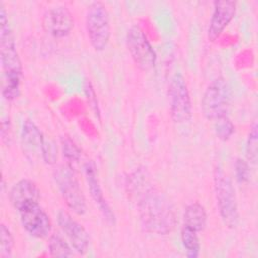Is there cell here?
Segmentation results:
<instances>
[{
	"instance_id": "obj_12",
	"label": "cell",
	"mask_w": 258,
	"mask_h": 258,
	"mask_svg": "<svg viewBox=\"0 0 258 258\" xmlns=\"http://www.w3.org/2000/svg\"><path fill=\"white\" fill-rule=\"evenodd\" d=\"M84 174L88 184L90 196L93 199L96 206L98 207L102 216L104 217V219L108 224L115 225L116 223L115 213L104 196L103 189L101 187V184L98 178L97 167L92 160H87L84 163Z\"/></svg>"
},
{
	"instance_id": "obj_6",
	"label": "cell",
	"mask_w": 258,
	"mask_h": 258,
	"mask_svg": "<svg viewBox=\"0 0 258 258\" xmlns=\"http://www.w3.org/2000/svg\"><path fill=\"white\" fill-rule=\"evenodd\" d=\"M167 99L169 114L176 124H184L192 118V103L185 78L181 73H175L168 85Z\"/></svg>"
},
{
	"instance_id": "obj_8",
	"label": "cell",
	"mask_w": 258,
	"mask_h": 258,
	"mask_svg": "<svg viewBox=\"0 0 258 258\" xmlns=\"http://www.w3.org/2000/svg\"><path fill=\"white\" fill-rule=\"evenodd\" d=\"M0 59L3 74H23L15 36L8 21L5 6L0 2Z\"/></svg>"
},
{
	"instance_id": "obj_2",
	"label": "cell",
	"mask_w": 258,
	"mask_h": 258,
	"mask_svg": "<svg viewBox=\"0 0 258 258\" xmlns=\"http://www.w3.org/2000/svg\"><path fill=\"white\" fill-rule=\"evenodd\" d=\"M214 190L220 217L224 225L235 229L240 220L236 190L230 176L217 166L214 171Z\"/></svg>"
},
{
	"instance_id": "obj_23",
	"label": "cell",
	"mask_w": 258,
	"mask_h": 258,
	"mask_svg": "<svg viewBox=\"0 0 258 258\" xmlns=\"http://www.w3.org/2000/svg\"><path fill=\"white\" fill-rule=\"evenodd\" d=\"M257 124L254 122L250 127L246 143V157L249 162L256 164L258 159V133Z\"/></svg>"
},
{
	"instance_id": "obj_14",
	"label": "cell",
	"mask_w": 258,
	"mask_h": 258,
	"mask_svg": "<svg viewBox=\"0 0 258 258\" xmlns=\"http://www.w3.org/2000/svg\"><path fill=\"white\" fill-rule=\"evenodd\" d=\"M237 10V3L235 1L223 0L214 2V11L212 13L208 30L207 37L209 41H216L225 28L235 17Z\"/></svg>"
},
{
	"instance_id": "obj_17",
	"label": "cell",
	"mask_w": 258,
	"mask_h": 258,
	"mask_svg": "<svg viewBox=\"0 0 258 258\" xmlns=\"http://www.w3.org/2000/svg\"><path fill=\"white\" fill-rule=\"evenodd\" d=\"M23 74H3L2 75V86L1 94L2 97L8 101L16 100L21 92V81Z\"/></svg>"
},
{
	"instance_id": "obj_21",
	"label": "cell",
	"mask_w": 258,
	"mask_h": 258,
	"mask_svg": "<svg viewBox=\"0 0 258 258\" xmlns=\"http://www.w3.org/2000/svg\"><path fill=\"white\" fill-rule=\"evenodd\" d=\"M214 130L220 140L228 141L235 132V126L227 115L214 121Z\"/></svg>"
},
{
	"instance_id": "obj_10",
	"label": "cell",
	"mask_w": 258,
	"mask_h": 258,
	"mask_svg": "<svg viewBox=\"0 0 258 258\" xmlns=\"http://www.w3.org/2000/svg\"><path fill=\"white\" fill-rule=\"evenodd\" d=\"M41 23L43 30L56 38L68 36L75 25L72 12L63 5L47 8L42 15Z\"/></svg>"
},
{
	"instance_id": "obj_11",
	"label": "cell",
	"mask_w": 258,
	"mask_h": 258,
	"mask_svg": "<svg viewBox=\"0 0 258 258\" xmlns=\"http://www.w3.org/2000/svg\"><path fill=\"white\" fill-rule=\"evenodd\" d=\"M57 224L64 234L73 249L81 254L85 255L90 248V236L87 230L81 225L70 213L64 210L58 211L56 215Z\"/></svg>"
},
{
	"instance_id": "obj_25",
	"label": "cell",
	"mask_w": 258,
	"mask_h": 258,
	"mask_svg": "<svg viewBox=\"0 0 258 258\" xmlns=\"http://www.w3.org/2000/svg\"><path fill=\"white\" fill-rule=\"evenodd\" d=\"M56 160H57V147H56L54 141L47 138L45 146H44L42 161L46 164L52 165L56 162Z\"/></svg>"
},
{
	"instance_id": "obj_1",
	"label": "cell",
	"mask_w": 258,
	"mask_h": 258,
	"mask_svg": "<svg viewBox=\"0 0 258 258\" xmlns=\"http://www.w3.org/2000/svg\"><path fill=\"white\" fill-rule=\"evenodd\" d=\"M142 227L151 234H170L176 225V214L170 200L150 182L134 195Z\"/></svg>"
},
{
	"instance_id": "obj_9",
	"label": "cell",
	"mask_w": 258,
	"mask_h": 258,
	"mask_svg": "<svg viewBox=\"0 0 258 258\" xmlns=\"http://www.w3.org/2000/svg\"><path fill=\"white\" fill-rule=\"evenodd\" d=\"M22 228L36 239H45L51 235L52 224L45 210L35 203L18 212Z\"/></svg>"
},
{
	"instance_id": "obj_15",
	"label": "cell",
	"mask_w": 258,
	"mask_h": 258,
	"mask_svg": "<svg viewBox=\"0 0 258 258\" xmlns=\"http://www.w3.org/2000/svg\"><path fill=\"white\" fill-rule=\"evenodd\" d=\"M8 197L13 208L19 212L29 205L39 203L40 190L32 180L22 178L12 185Z\"/></svg>"
},
{
	"instance_id": "obj_19",
	"label": "cell",
	"mask_w": 258,
	"mask_h": 258,
	"mask_svg": "<svg viewBox=\"0 0 258 258\" xmlns=\"http://www.w3.org/2000/svg\"><path fill=\"white\" fill-rule=\"evenodd\" d=\"M180 238L183 248L185 249L186 256L189 258H197L200 255L201 244L198 236V232L195 230L182 226L180 232Z\"/></svg>"
},
{
	"instance_id": "obj_4",
	"label": "cell",
	"mask_w": 258,
	"mask_h": 258,
	"mask_svg": "<svg viewBox=\"0 0 258 258\" xmlns=\"http://www.w3.org/2000/svg\"><path fill=\"white\" fill-rule=\"evenodd\" d=\"M53 179L67 207L79 216L85 215L87 202L74 167L67 163L58 165L53 171Z\"/></svg>"
},
{
	"instance_id": "obj_24",
	"label": "cell",
	"mask_w": 258,
	"mask_h": 258,
	"mask_svg": "<svg viewBox=\"0 0 258 258\" xmlns=\"http://www.w3.org/2000/svg\"><path fill=\"white\" fill-rule=\"evenodd\" d=\"M235 168V177L237 182L244 184L250 180L251 171H250V164L247 160L243 158H237L234 164Z\"/></svg>"
},
{
	"instance_id": "obj_22",
	"label": "cell",
	"mask_w": 258,
	"mask_h": 258,
	"mask_svg": "<svg viewBox=\"0 0 258 258\" xmlns=\"http://www.w3.org/2000/svg\"><path fill=\"white\" fill-rule=\"evenodd\" d=\"M14 238L9 228L3 223L0 225V258H10L12 256Z\"/></svg>"
},
{
	"instance_id": "obj_16",
	"label": "cell",
	"mask_w": 258,
	"mask_h": 258,
	"mask_svg": "<svg viewBox=\"0 0 258 258\" xmlns=\"http://www.w3.org/2000/svg\"><path fill=\"white\" fill-rule=\"evenodd\" d=\"M207 222L208 215L202 204L199 202H192L185 207L183 213V226L200 233L205 230Z\"/></svg>"
},
{
	"instance_id": "obj_20",
	"label": "cell",
	"mask_w": 258,
	"mask_h": 258,
	"mask_svg": "<svg viewBox=\"0 0 258 258\" xmlns=\"http://www.w3.org/2000/svg\"><path fill=\"white\" fill-rule=\"evenodd\" d=\"M60 146L61 152L67 160V164L74 167V164L78 163L81 159L82 150L78 146V144L68 135H63L60 138Z\"/></svg>"
},
{
	"instance_id": "obj_27",
	"label": "cell",
	"mask_w": 258,
	"mask_h": 258,
	"mask_svg": "<svg viewBox=\"0 0 258 258\" xmlns=\"http://www.w3.org/2000/svg\"><path fill=\"white\" fill-rule=\"evenodd\" d=\"M1 139L3 143L10 142L11 139V124L9 118L3 119L1 122Z\"/></svg>"
},
{
	"instance_id": "obj_5",
	"label": "cell",
	"mask_w": 258,
	"mask_h": 258,
	"mask_svg": "<svg viewBox=\"0 0 258 258\" xmlns=\"http://www.w3.org/2000/svg\"><path fill=\"white\" fill-rule=\"evenodd\" d=\"M231 104V89L223 77L213 80L206 88L201 108L207 120L215 121L221 117L227 116Z\"/></svg>"
},
{
	"instance_id": "obj_13",
	"label": "cell",
	"mask_w": 258,
	"mask_h": 258,
	"mask_svg": "<svg viewBox=\"0 0 258 258\" xmlns=\"http://www.w3.org/2000/svg\"><path fill=\"white\" fill-rule=\"evenodd\" d=\"M46 139L40 129L31 120L27 119L23 122L20 141L23 154L29 161L42 160Z\"/></svg>"
},
{
	"instance_id": "obj_26",
	"label": "cell",
	"mask_w": 258,
	"mask_h": 258,
	"mask_svg": "<svg viewBox=\"0 0 258 258\" xmlns=\"http://www.w3.org/2000/svg\"><path fill=\"white\" fill-rule=\"evenodd\" d=\"M84 89H85V94H86V97H87V100H88V103H89L91 109L94 111L96 117L100 118V110H99V106H98V100H97L95 91H94L90 81L85 82Z\"/></svg>"
},
{
	"instance_id": "obj_18",
	"label": "cell",
	"mask_w": 258,
	"mask_h": 258,
	"mask_svg": "<svg viewBox=\"0 0 258 258\" xmlns=\"http://www.w3.org/2000/svg\"><path fill=\"white\" fill-rule=\"evenodd\" d=\"M48 251L53 257H72L73 247L59 233H53L48 237Z\"/></svg>"
},
{
	"instance_id": "obj_7",
	"label": "cell",
	"mask_w": 258,
	"mask_h": 258,
	"mask_svg": "<svg viewBox=\"0 0 258 258\" xmlns=\"http://www.w3.org/2000/svg\"><path fill=\"white\" fill-rule=\"evenodd\" d=\"M126 45L132 60L139 70L148 72L155 67L156 52L139 25L133 24L129 27L126 34Z\"/></svg>"
},
{
	"instance_id": "obj_3",
	"label": "cell",
	"mask_w": 258,
	"mask_h": 258,
	"mask_svg": "<svg viewBox=\"0 0 258 258\" xmlns=\"http://www.w3.org/2000/svg\"><path fill=\"white\" fill-rule=\"evenodd\" d=\"M86 31L91 46L103 51L111 38L110 16L106 5L101 1L92 2L86 12Z\"/></svg>"
}]
</instances>
